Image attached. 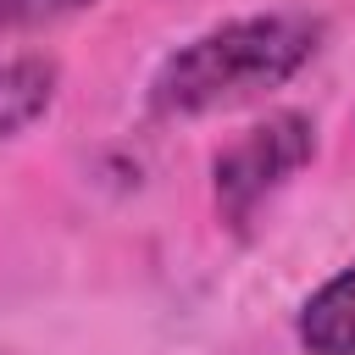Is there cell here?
Wrapping results in <instances>:
<instances>
[{"label": "cell", "mask_w": 355, "mask_h": 355, "mask_svg": "<svg viewBox=\"0 0 355 355\" xmlns=\"http://www.w3.org/2000/svg\"><path fill=\"white\" fill-rule=\"evenodd\" d=\"M316 39H322V22H311L300 11L222 22L161 61V72L150 83V105L161 116H200V111L255 100L261 89L288 83L316 55Z\"/></svg>", "instance_id": "cell-1"}, {"label": "cell", "mask_w": 355, "mask_h": 355, "mask_svg": "<svg viewBox=\"0 0 355 355\" xmlns=\"http://www.w3.org/2000/svg\"><path fill=\"white\" fill-rule=\"evenodd\" d=\"M311 155H316V128L300 111H277V116L244 128L216 155V166H211L216 172V205H222V216L233 227H244L255 216V205L272 189H283Z\"/></svg>", "instance_id": "cell-2"}, {"label": "cell", "mask_w": 355, "mask_h": 355, "mask_svg": "<svg viewBox=\"0 0 355 355\" xmlns=\"http://www.w3.org/2000/svg\"><path fill=\"white\" fill-rule=\"evenodd\" d=\"M300 344L311 355H355V266H344L305 300Z\"/></svg>", "instance_id": "cell-3"}, {"label": "cell", "mask_w": 355, "mask_h": 355, "mask_svg": "<svg viewBox=\"0 0 355 355\" xmlns=\"http://www.w3.org/2000/svg\"><path fill=\"white\" fill-rule=\"evenodd\" d=\"M55 100V67L44 55H17L0 61V139L22 133L28 122H39Z\"/></svg>", "instance_id": "cell-4"}, {"label": "cell", "mask_w": 355, "mask_h": 355, "mask_svg": "<svg viewBox=\"0 0 355 355\" xmlns=\"http://www.w3.org/2000/svg\"><path fill=\"white\" fill-rule=\"evenodd\" d=\"M94 0H0V33H28V28H50L72 11H83Z\"/></svg>", "instance_id": "cell-5"}]
</instances>
